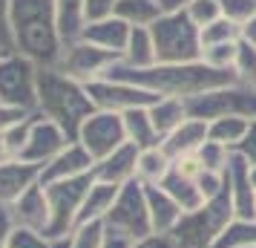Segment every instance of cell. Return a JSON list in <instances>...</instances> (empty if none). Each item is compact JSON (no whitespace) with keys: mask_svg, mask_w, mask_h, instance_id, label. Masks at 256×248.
Instances as JSON below:
<instances>
[{"mask_svg":"<svg viewBox=\"0 0 256 248\" xmlns=\"http://www.w3.org/2000/svg\"><path fill=\"white\" fill-rule=\"evenodd\" d=\"M106 78H118V81L136 84L147 93L158 95V98H182L190 101L202 93H210L216 87H228L236 84V72L228 70H213L204 61H193V64H152L147 70H130L118 61L110 70Z\"/></svg>","mask_w":256,"mask_h":248,"instance_id":"6da1fadb","label":"cell"},{"mask_svg":"<svg viewBox=\"0 0 256 248\" xmlns=\"http://www.w3.org/2000/svg\"><path fill=\"white\" fill-rule=\"evenodd\" d=\"M9 29L12 52L35 61L38 67H55L60 58L58 24L52 0H9Z\"/></svg>","mask_w":256,"mask_h":248,"instance_id":"7a4b0ae2","label":"cell"},{"mask_svg":"<svg viewBox=\"0 0 256 248\" xmlns=\"http://www.w3.org/2000/svg\"><path fill=\"white\" fill-rule=\"evenodd\" d=\"M35 113H40L49 121H55L60 130L70 136V142H75L81 124L95 113V104H92V98H90L86 84L64 75L55 67H40Z\"/></svg>","mask_w":256,"mask_h":248,"instance_id":"3957f363","label":"cell"},{"mask_svg":"<svg viewBox=\"0 0 256 248\" xmlns=\"http://www.w3.org/2000/svg\"><path fill=\"white\" fill-rule=\"evenodd\" d=\"M233 219H236V213H233L230 185H224L219 196L208 199L198 211L184 213L170 234H173L178 248H213V242Z\"/></svg>","mask_w":256,"mask_h":248,"instance_id":"277c9868","label":"cell"},{"mask_svg":"<svg viewBox=\"0 0 256 248\" xmlns=\"http://www.w3.org/2000/svg\"><path fill=\"white\" fill-rule=\"evenodd\" d=\"M152 41H156V55L158 64H193L202 61V29H198L190 15L182 12H164L150 26Z\"/></svg>","mask_w":256,"mask_h":248,"instance_id":"5b68a950","label":"cell"},{"mask_svg":"<svg viewBox=\"0 0 256 248\" xmlns=\"http://www.w3.org/2000/svg\"><path fill=\"white\" fill-rule=\"evenodd\" d=\"M92 182H95V167L92 173L44 185L46 188V199H49V228H46L49 239H60V236H70L75 231L81 205L86 199L90 188H92Z\"/></svg>","mask_w":256,"mask_h":248,"instance_id":"8992f818","label":"cell"},{"mask_svg":"<svg viewBox=\"0 0 256 248\" xmlns=\"http://www.w3.org/2000/svg\"><path fill=\"white\" fill-rule=\"evenodd\" d=\"M187 116L208 121V124L228 116L256 121V87L236 81V84H228V87H216L210 93H202L187 101Z\"/></svg>","mask_w":256,"mask_h":248,"instance_id":"52a82bcc","label":"cell"},{"mask_svg":"<svg viewBox=\"0 0 256 248\" xmlns=\"http://www.w3.org/2000/svg\"><path fill=\"white\" fill-rule=\"evenodd\" d=\"M106 231L118 236H127L130 242H136L141 236L152 234V222H150V211H147V193L144 185L138 179H132L127 185H121L112 208L106 213Z\"/></svg>","mask_w":256,"mask_h":248,"instance_id":"ba28073f","label":"cell"},{"mask_svg":"<svg viewBox=\"0 0 256 248\" xmlns=\"http://www.w3.org/2000/svg\"><path fill=\"white\" fill-rule=\"evenodd\" d=\"M38 75L40 67L18 52H6L0 61V104L18 107L24 113L38 110Z\"/></svg>","mask_w":256,"mask_h":248,"instance_id":"9c48e42d","label":"cell"},{"mask_svg":"<svg viewBox=\"0 0 256 248\" xmlns=\"http://www.w3.org/2000/svg\"><path fill=\"white\" fill-rule=\"evenodd\" d=\"M121 55L116 52H106V49L95 47L90 41H72V44H64L60 49V58L55 64V70L64 72V75H70L75 81L81 84H92L98 78H106L110 70L116 67Z\"/></svg>","mask_w":256,"mask_h":248,"instance_id":"30bf717a","label":"cell"},{"mask_svg":"<svg viewBox=\"0 0 256 248\" xmlns=\"http://www.w3.org/2000/svg\"><path fill=\"white\" fill-rule=\"evenodd\" d=\"M86 90H90L95 110H106L116 116H124L130 110H147L158 101V95L147 93L136 84L118 81V78H98V81L86 84Z\"/></svg>","mask_w":256,"mask_h":248,"instance_id":"8fae6325","label":"cell"},{"mask_svg":"<svg viewBox=\"0 0 256 248\" xmlns=\"http://www.w3.org/2000/svg\"><path fill=\"white\" fill-rule=\"evenodd\" d=\"M75 142L81 144L95 162H101V159H106L112 150H118L121 144H127L124 118L116 116V113H106V110H95L92 116L81 124Z\"/></svg>","mask_w":256,"mask_h":248,"instance_id":"7c38bea8","label":"cell"},{"mask_svg":"<svg viewBox=\"0 0 256 248\" xmlns=\"http://www.w3.org/2000/svg\"><path fill=\"white\" fill-rule=\"evenodd\" d=\"M66 144H70V136L60 130L55 121H49V118H44L38 113L35 121H32V130H29V139H26V147H24V153H20V159L29 162V165L44 167L46 162H52Z\"/></svg>","mask_w":256,"mask_h":248,"instance_id":"4fadbf2b","label":"cell"},{"mask_svg":"<svg viewBox=\"0 0 256 248\" xmlns=\"http://www.w3.org/2000/svg\"><path fill=\"white\" fill-rule=\"evenodd\" d=\"M228 185L236 219H256V188L250 182V165L239 153H230L228 162Z\"/></svg>","mask_w":256,"mask_h":248,"instance_id":"5bb4252c","label":"cell"},{"mask_svg":"<svg viewBox=\"0 0 256 248\" xmlns=\"http://www.w3.org/2000/svg\"><path fill=\"white\" fill-rule=\"evenodd\" d=\"M95 159L84 150L78 142H70L52 162L40 167V185H52V182H64V179H75L84 173H92Z\"/></svg>","mask_w":256,"mask_h":248,"instance_id":"9a60e30c","label":"cell"},{"mask_svg":"<svg viewBox=\"0 0 256 248\" xmlns=\"http://www.w3.org/2000/svg\"><path fill=\"white\" fill-rule=\"evenodd\" d=\"M40 182V167L24 159H9L0 165V208H12L26 190Z\"/></svg>","mask_w":256,"mask_h":248,"instance_id":"2e32d148","label":"cell"},{"mask_svg":"<svg viewBox=\"0 0 256 248\" xmlns=\"http://www.w3.org/2000/svg\"><path fill=\"white\" fill-rule=\"evenodd\" d=\"M138 147L136 144H121L118 150L101 159V162H95V179L98 182H110V185H127L136 179V170H138Z\"/></svg>","mask_w":256,"mask_h":248,"instance_id":"e0dca14e","label":"cell"},{"mask_svg":"<svg viewBox=\"0 0 256 248\" xmlns=\"http://www.w3.org/2000/svg\"><path fill=\"white\" fill-rule=\"evenodd\" d=\"M9 211H12L14 225H20V228H35V231H44V234H46V228H49V199H46V188H44L40 182L26 190Z\"/></svg>","mask_w":256,"mask_h":248,"instance_id":"ac0fdd59","label":"cell"},{"mask_svg":"<svg viewBox=\"0 0 256 248\" xmlns=\"http://www.w3.org/2000/svg\"><path fill=\"white\" fill-rule=\"evenodd\" d=\"M130 32H132V26L124 24L121 18H104V21H92V24H86L84 29V41H90L95 47L106 49V52H116V55H124V49H127V41H130Z\"/></svg>","mask_w":256,"mask_h":248,"instance_id":"d6986e66","label":"cell"},{"mask_svg":"<svg viewBox=\"0 0 256 248\" xmlns=\"http://www.w3.org/2000/svg\"><path fill=\"white\" fill-rule=\"evenodd\" d=\"M147 193V211H150V222L156 234H170L178 219L184 216V211L178 208V202L162 188V185H144Z\"/></svg>","mask_w":256,"mask_h":248,"instance_id":"ffe728a7","label":"cell"},{"mask_svg":"<svg viewBox=\"0 0 256 248\" xmlns=\"http://www.w3.org/2000/svg\"><path fill=\"white\" fill-rule=\"evenodd\" d=\"M208 142V121H198V118H187L182 127H176L167 139L162 142L164 153L170 159H182V156H190V153H198L202 144Z\"/></svg>","mask_w":256,"mask_h":248,"instance_id":"44dd1931","label":"cell"},{"mask_svg":"<svg viewBox=\"0 0 256 248\" xmlns=\"http://www.w3.org/2000/svg\"><path fill=\"white\" fill-rule=\"evenodd\" d=\"M55 6V24H58L60 41L72 44L81 41L84 29H86V6L84 0H52Z\"/></svg>","mask_w":256,"mask_h":248,"instance_id":"7402d4cb","label":"cell"},{"mask_svg":"<svg viewBox=\"0 0 256 248\" xmlns=\"http://www.w3.org/2000/svg\"><path fill=\"white\" fill-rule=\"evenodd\" d=\"M118 185H110V182H98L95 179L92 182V188H90V193H86V199H84L81 205V213H78V225L84 222H104L106 219V213H110V208H112V202H116L118 196ZM75 225V228H78Z\"/></svg>","mask_w":256,"mask_h":248,"instance_id":"603a6c76","label":"cell"},{"mask_svg":"<svg viewBox=\"0 0 256 248\" xmlns=\"http://www.w3.org/2000/svg\"><path fill=\"white\" fill-rule=\"evenodd\" d=\"M121 64L130 67V70H147L152 64H158V55H156V41H152V32L144 29V26H136L130 32L127 49L121 55Z\"/></svg>","mask_w":256,"mask_h":248,"instance_id":"cb8c5ba5","label":"cell"},{"mask_svg":"<svg viewBox=\"0 0 256 248\" xmlns=\"http://www.w3.org/2000/svg\"><path fill=\"white\" fill-rule=\"evenodd\" d=\"M121 118H124V133H127L130 144H136L138 150L162 147V136H158V130H156V124H152L147 110H130Z\"/></svg>","mask_w":256,"mask_h":248,"instance_id":"d4e9b609","label":"cell"},{"mask_svg":"<svg viewBox=\"0 0 256 248\" xmlns=\"http://www.w3.org/2000/svg\"><path fill=\"white\" fill-rule=\"evenodd\" d=\"M147 113H150L156 130L162 136V142L176 127H182L187 118H190L187 116V101H182V98H158L152 107H147Z\"/></svg>","mask_w":256,"mask_h":248,"instance_id":"484cf974","label":"cell"},{"mask_svg":"<svg viewBox=\"0 0 256 248\" xmlns=\"http://www.w3.org/2000/svg\"><path fill=\"white\" fill-rule=\"evenodd\" d=\"M162 188L173 196L176 202H178V208L184 213H190V211H198L202 205H204V193H202V188H198V182L196 179H187V176H182L178 170H170L167 173V179L162 182Z\"/></svg>","mask_w":256,"mask_h":248,"instance_id":"4316f807","label":"cell"},{"mask_svg":"<svg viewBox=\"0 0 256 248\" xmlns=\"http://www.w3.org/2000/svg\"><path fill=\"white\" fill-rule=\"evenodd\" d=\"M170 170H173V159L164 153V147H150V150H141L138 153L136 179L141 185H162Z\"/></svg>","mask_w":256,"mask_h":248,"instance_id":"83f0119b","label":"cell"},{"mask_svg":"<svg viewBox=\"0 0 256 248\" xmlns=\"http://www.w3.org/2000/svg\"><path fill=\"white\" fill-rule=\"evenodd\" d=\"M162 15H164V9L158 0H118V6H116V18H121L132 29L136 26L150 29Z\"/></svg>","mask_w":256,"mask_h":248,"instance_id":"f1b7e54d","label":"cell"},{"mask_svg":"<svg viewBox=\"0 0 256 248\" xmlns=\"http://www.w3.org/2000/svg\"><path fill=\"white\" fill-rule=\"evenodd\" d=\"M248 130H250V121H248V118L228 116V118H216V121H210L208 124V139L210 142L224 144V147H230V150H236L239 142L248 136Z\"/></svg>","mask_w":256,"mask_h":248,"instance_id":"f546056e","label":"cell"},{"mask_svg":"<svg viewBox=\"0 0 256 248\" xmlns=\"http://www.w3.org/2000/svg\"><path fill=\"white\" fill-rule=\"evenodd\" d=\"M256 245V219H233L222 236L213 242V248H244Z\"/></svg>","mask_w":256,"mask_h":248,"instance_id":"4dcf8cb0","label":"cell"},{"mask_svg":"<svg viewBox=\"0 0 256 248\" xmlns=\"http://www.w3.org/2000/svg\"><path fill=\"white\" fill-rule=\"evenodd\" d=\"M242 41V32L239 26L228 21V18H219L216 24H210L202 29V49L204 47H219V44H239Z\"/></svg>","mask_w":256,"mask_h":248,"instance_id":"1f68e13d","label":"cell"},{"mask_svg":"<svg viewBox=\"0 0 256 248\" xmlns=\"http://www.w3.org/2000/svg\"><path fill=\"white\" fill-rule=\"evenodd\" d=\"M106 242V225L98 222H84L70 234V248H104Z\"/></svg>","mask_w":256,"mask_h":248,"instance_id":"d6a6232c","label":"cell"},{"mask_svg":"<svg viewBox=\"0 0 256 248\" xmlns=\"http://www.w3.org/2000/svg\"><path fill=\"white\" fill-rule=\"evenodd\" d=\"M233 72H236V81H239V84L256 87V47H250V44L239 41V52H236Z\"/></svg>","mask_w":256,"mask_h":248,"instance_id":"836d02e7","label":"cell"},{"mask_svg":"<svg viewBox=\"0 0 256 248\" xmlns=\"http://www.w3.org/2000/svg\"><path fill=\"white\" fill-rule=\"evenodd\" d=\"M230 147H224L219 142H204L202 144V150H198V159H202V165L204 170H213V173H228V162H230Z\"/></svg>","mask_w":256,"mask_h":248,"instance_id":"e575fe53","label":"cell"},{"mask_svg":"<svg viewBox=\"0 0 256 248\" xmlns=\"http://www.w3.org/2000/svg\"><path fill=\"white\" fill-rule=\"evenodd\" d=\"M236 52H239V44H219V47H204L202 49V61L213 67V70H228L233 72V64H236Z\"/></svg>","mask_w":256,"mask_h":248,"instance_id":"d590c367","label":"cell"},{"mask_svg":"<svg viewBox=\"0 0 256 248\" xmlns=\"http://www.w3.org/2000/svg\"><path fill=\"white\" fill-rule=\"evenodd\" d=\"M6 248H52V239H49L44 231L14 225L12 234H9V242H6Z\"/></svg>","mask_w":256,"mask_h":248,"instance_id":"8d00e7d4","label":"cell"},{"mask_svg":"<svg viewBox=\"0 0 256 248\" xmlns=\"http://www.w3.org/2000/svg\"><path fill=\"white\" fill-rule=\"evenodd\" d=\"M184 12L190 15V21H193L198 29H204V26L216 24L222 18V3L219 0H193Z\"/></svg>","mask_w":256,"mask_h":248,"instance_id":"74e56055","label":"cell"},{"mask_svg":"<svg viewBox=\"0 0 256 248\" xmlns=\"http://www.w3.org/2000/svg\"><path fill=\"white\" fill-rule=\"evenodd\" d=\"M35 116H38V113L26 116L24 121H18L14 127H9V130L3 133V139H6V150H9V156H12V159H20V153H24L26 139H29V130H32V121H35Z\"/></svg>","mask_w":256,"mask_h":248,"instance_id":"f35d334b","label":"cell"},{"mask_svg":"<svg viewBox=\"0 0 256 248\" xmlns=\"http://www.w3.org/2000/svg\"><path fill=\"white\" fill-rule=\"evenodd\" d=\"M222 3V18L233 21L236 26H242L244 21H250L256 15V0H219Z\"/></svg>","mask_w":256,"mask_h":248,"instance_id":"ab89813d","label":"cell"},{"mask_svg":"<svg viewBox=\"0 0 256 248\" xmlns=\"http://www.w3.org/2000/svg\"><path fill=\"white\" fill-rule=\"evenodd\" d=\"M84 6H86V24H92V21L112 18L118 0H84Z\"/></svg>","mask_w":256,"mask_h":248,"instance_id":"60d3db41","label":"cell"},{"mask_svg":"<svg viewBox=\"0 0 256 248\" xmlns=\"http://www.w3.org/2000/svg\"><path fill=\"white\" fill-rule=\"evenodd\" d=\"M233 153H239L250 167H256V121H250V130H248V136L239 142V147H236Z\"/></svg>","mask_w":256,"mask_h":248,"instance_id":"b9f144b4","label":"cell"},{"mask_svg":"<svg viewBox=\"0 0 256 248\" xmlns=\"http://www.w3.org/2000/svg\"><path fill=\"white\" fill-rule=\"evenodd\" d=\"M130 248H178V245H176L173 234H156V231H152V234L136 239Z\"/></svg>","mask_w":256,"mask_h":248,"instance_id":"7bdbcfd3","label":"cell"},{"mask_svg":"<svg viewBox=\"0 0 256 248\" xmlns=\"http://www.w3.org/2000/svg\"><path fill=\"white\" fill-rule=\"evenodd\" d=\"M26 116H32V113H24V110L9 107V104H0V133H6L9 127H14V124L24 121Z\"/></svg>","mask_w":256,"mask_h":248,"instance_id":"ee69618b","label":"cell"},{"mask_svg":"<svg viewBox=\"0 0 256 248\" xmlns=\"http://www.w3.org/2000/svg\"><path fill=\"white\" fill-rule=\"evenodd\" d=\"M0 47L12 52V29H9V0H0Z\"/></svg>","mask_w":256,"mask_h":248,"instance_id":"f6af8a7d","label":"cell"},{"mask_svg":"<svg viewBox=\"0 0 256 248\" xmlns=\"http://www.w3.org/2000/svg\"><path fill=\"white\" fill-rule=\"evenodd\" d=\"M14 228V219H12V211L9 208H0V248H6L9 242V234Z\"/></svg>","mask_w":256,"mask_h":248,"instance_id":"bcb514c9","label":"cell"},{"mask_svg":"<svg viewBox=\"0 0 256 248\" xmlns=\"http://www.w3.org/2000/svg\"><path fill=\"white\" fill-rule=\"evenodd\" d=\"M239 32H242V41H244V44L256 47V15L250 18V21H244V24L239 26Z\"/></svg>","mask_w":256,"mask_h":248,"instance_id":"7dc6e473","label":"cell"},{"mask_svg":"<svg viewBox=\"0 0 256 248\" xmlns=\"http://www.w3.org/2000/svg\"><path fill=\"white\" fill-rule=\"evenodd\" d=\"M158 3H162L164 12H182V9H187L193 0H158Z\"/></svg>","mask_w":256,"mask_h":248,"instance_id":"c3c4849f","label":"cell"},{"mask_svg":"<svg viewBox=\"0 0 256 248\" xmlns=\"http://www.w3.org/2000/svg\"><path fill=\"white\" fill-rule=\"evenodd\" d=\"M132 242H130L127 236H118V234H110L106 231V242H104V248H130Z\"/></svg>","mask_w":256,"mask_h":248,"instance_id":"681fc988","label":"cell"},{"mask_svg":"<svg viewBox=\"0 0 256 248\" xmlns=\"http://www.w3.org/2000/svg\"><path fill=\"white\" fill-rule=\"evenodd\" d=\"M12 156H9V150H6V139H3V133H0V165L3 162H9Z\"/></svg>","mask_w":256,"mask_h":248,"instance_id":"f907efd6","label":"cell"},{"mask_svg":"<svg viewBox=\"0 0 256 248\" xmlns=\"http://www.w3.org/2000/svg\"><path fill=\"white\" fill-rule=\"evenodd\" d=\"M52 248H70V236H60V239H52Z\"/></svg>","mask_w":256,"mask_h":248,"instance_id":"816d5d0a","label":"cell"},{"mask_svg":"<svg viewBox=\"0 0 256 248\" xmlns=\"http://www.w3.org/2000/svg\"><path fill=\"white\" fill-rule=\"evenodd\" d=\"M250 182H254V188H256V167H250Z\"/></svg>","mask_w":256,"mask_h":248,"instance_id":"f5cc1de1","label":"cell"},{"mask_svg":"<svg viewBox=\"0 0 256 248\" xmlns=\"http://www.w3.org/2000/svg\"><path fill=\"white\" fill-rule=\"evenodd\" d=\"M6 52H9V49H3V47H0V61H3V55H6Z\"/></svg>","mask_w":256,"mask_h":248,"instance_id":"db71d44e","label":"cell"},{"mask_svg":"<svg viewBox=\"0 0 256 248\" xmlns=\"http://www.w3.org/2000/svg\"><path fill=\"white\" fill-rule=\"evenodd\" d=\"M244 248H256V245H244Z\"/></svg>","mask_w":256,"mask_h":248,"instance_id":"11a10c76","label":"cell"}]
</instances>
